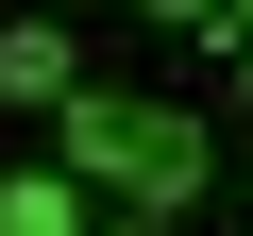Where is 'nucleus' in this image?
<instances>
[{
	"label": "nucleus",
	"instance_id": "obj_1",
	"mask_svg": "<svg viewBox=\"0 0 253 236\" xmlns=\"http://www.w3.org/2000/svg\"><path fill=\"white\" fill-rule=\"evenodd\" d=\"M203 186H219V135H203L186 101H135V135H118L101 202H135V219H203Z\"/></svg>",
	"mask_w": 253,
	"mask_h": 236
},
{
	"label": "nucleus",
	"instance_id": "obj_2",
	"mask_svg": "<svg viewBox=\"0 0 253 236\" xmlns=\"http://www.w3.org/2000/svg\"><path fill=\"white\" fill-rule=\"evenodd\" d=\"M68 84H84V34L68 17H0V101L17 118H68Z\"/></svg>",
	"mask_w": 253,
	"mask_h": 236
},
{
	"label": "nucleus",
	"instance_id": "obj_3",
	"mask_svg": "<svg viewBox=\"0 0 253 236\" xmlns=\"http://www.w3.org/2000/svg\"><path fill=\"white\" fill-rule=\"evenodd\" d=\"M0 236H101V186H68L51 152H34V169H0Z\"/></svg>",
	"mask_w": 253,
	"mask_h": 236
},
{
	"label": "nucleus",
	"instance_id": "obj_4",
	"mask_svg": "<svg viewBox=\"0 0 253 236\" xmlns=\"http://www.w3.org/2000/svg\"><path fill=\"white\" fill-rule=\"evenodd\" d=\"M203 51H253V0H219V17H203Z\"/></svg>",
	"mask_w": 253,
	"mask_h": 236
},
{
	"label": "nucleus",
	"instance_id": "obj_5",
	"mask_svg": "<svg viewBox=\"0 0 253 236\" xmlns=\"http://www.w3.org/2000/svg\"><path fill=\"white\" fill-rule=\"evenodd\" d=\"M101 236H186V219H135V202H101Z\"/></svg>",
	"mask_w": 253,
	"mask_h": 236
},
{
	"label": "nucleus",
	"instance_id": "obj_6",
	"mask_svg": "<svg viewBox=\"0 0 253 236\" xmlns=\"http://www.w3.org/2000/svg\"><path fill=\"white\" fill-rule=\"evenodd\" d=\"M152 17H186V34H203V17H219V0H152Z\"/></svg>",
	"mask_w": 253,
	"mask_h": 236
},
{
	"label": "nucleus",
	"instance_id": "obj_7",
	"mask_svg": "<svg viewBox=\"0 0 253 236\" xmlns=\"http://www.w3.org/2000/svg\"><path fill=\"white\" fill-rule=\"evenodd\" d=\"M236 118H253V51H236Z\"/></svg>",
	"mask_w": 253,
	"mask_h": 236
}]
</instances>
